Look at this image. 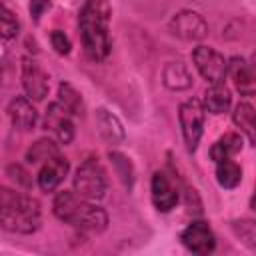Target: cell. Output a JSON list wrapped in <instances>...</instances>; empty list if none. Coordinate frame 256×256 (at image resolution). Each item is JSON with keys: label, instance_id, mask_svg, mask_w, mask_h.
Returning a JSON list of instances; mask_svg holds the SVG:
<instances>
[{"label": "cell", "instance_id": "19", "mask_svg": "<svg viewBox=\"0 0 256 256\" xmlns=\"http://www.w3.org/2000/svg\"><path fill=\"white\" fill-rule=\"evenodd\" d=\"M70 116H82V112H84V102H82V96H80V92L72 86V84H68V82H62L60 86H58V100H56Z\"/></svg>", "mask_w": 256, "mask_h": 256}, {"label": "cell", "instance_id": "7", "mask_svg": "<svg viewBox=\"0 0 256 256\" xmlns=\"http://www.w3.org/2000/svg\"><path fill=\"white\" fill-rule=\"evenodd\" d=\"M170 30L174 36L188 40V42H198L202 38H206L208 34V24L202 18V14L192 12V10H182L178 14H174L172 22H170Z\"/></svg>", "mask_w": 256, "mask_h": 256}, {"label": "cell", "instance_id": "17", "mask_svg": "<svg viewBox=\"0 0 256 256\" xmlns=\"http://www.w3.org/2000/svg\"><path fill=\"white\" fill-rule=\"evenodd\" d=\"M242 150V136L236 132H226L224 136H220L212 148H210V158L214 162H220L224 158H232Z\"/></svg>", "mask_w": 256, "mask_h": 256}, {"label": "cell", "instance_id": "25", "mask_svg": "<svg viewBox=\"0 0 256 256\" xmlns=\"http://www.w3.org/2000/svg\"><path fill=\"white\" fill-rule=\"evenodd\" d=\"M50 42H52V48L58 52V54H68L70 52V38L62 32V30H52L50 32Z\"/></svg>", "mask_w": 256, "mask_h": 256}, {"label": "cell", "instance_id": "16", "mask_svg": "<svg viewBox=\"0 0 256 256\" xmlns=\"http://www.w3.org/2000/svg\"><path fill=\"white\" fill-rule=\"evenodd\" d=\"M96 124H98V130H100V134H102V138H104L106 142H110V144L122 142V138H124V128H122L120 120H118L114 114H110L108 110L100 108V110L96 112Z\"/></svg>", "mask_w": 256, "mask_h": 256}, {"label": "cell", "instance_id": "9", "mask_svg": "<svg viewBox=\"0 0 256 256\" xmlns=\"http://www.w3.org/2000/svg\"><path fill=\"white\" fill-rule=\"evenodd\" d=\"M22 86L26 90V96L34 102L44 100V96L48 94V74L32 58L22 60Z\"/></svg>", "mask_w": 256, "mask_h": 256}, {"label": "cell", "instance_id": "13", "mask_svg": "<svg viewBox=\"0 0 256 256\" xmlns=\"http://www.w3.org/2000/svg\"><path fill=\"white\" fill-rule=\"evenodd\" d=\"M8 116L12 120V126L18 130H32L38 122V112L26 96H16L8 104Z\"/></svg>", "mask_w": 256, "mask_h": 256}, {"label": "cell", "instance_id": "1", "mask_svg": "<svg viewBox=\"0 0 256 256\" xmlns=\"http://www.w3.org/2000/svg\"><path fill=\"white\" fill-rule=\"evenodd\" d=\"M108 22H110V6L106 0L84 2L78 16V26H80L84 52L92 60H104L110 54L112 42H110Z\"/></svg>", "mask_w": 256, "mask_h": 256}, {"label": "cell", "instance_id": "10", "mask_svg": "<svg viewBox=\"0 0 256 256\" xmlns=\"http://www.w3.org/2000/svg\"><path fill=\"white\" fill-rule=\"evenodd\" d=\"M44 128L46 130H52L60 144H70L72 138H74V124L70 120V114L58 102H52L46 108Z\"/></svg>", "mask_w": 256, "mask_h": 256}, {"label": "cell", "instance_id": "14", "mask_svg": "<svg viewBox=\"0 0 256 256\" xmlns=\"http://www.w3.org/2000/svg\"><path fill=\"white\" fill-rule=\"evenodd\" d=\"M234 80V86L236 90L242 94V96H252L254 90H256V80H254V70L252 66L244 60V58H232L228 62V72Z\"/></svg>", "mask_w": 256, "mask_h": 256}, {"label": "cell", "instance_id": "4", "mask_svg": "<svg viewBox=\"0 0 256 256\" xmlns=\"http://www.w3.org/2000/svg\"><path fill=\"white\" fill-rule=\"evenodd\" d=\"M106 174L98 158H86L74 174V192L86 200H100L106 194Z\"/></svg>", "mask_w": 256, "mask_h": 256}, {"label": "cell", "instance_id": "2", "mask_svg": "<svg viewBox=\"0 0 256 256\" xmlns=\"http://www.w3.org/2000/svg\"><path fill=\"white\" fill-rule=\"evenodd\" d=\"M52 210L58 220L82 232H102L108 224V214L100 206L92 204V200H86L76 192H58L54 196Z\"/></svg>", "mask_w": 256, "mask_h": 256}, {"label": "cell", "instance_id": "3", "mask_svg": "<svg viewBox=\"0 0 256 256\" xmlns=\"http://www.w3.org/2000/svg\"><path fill=\"white\" fill-rule=\"evenodd\" d=\"M40 204L28 194L0 188V228L16 234H32L40 228Z\"/></svg>", "mask_w": 256, "mask_h": 256}, {"label": "cell", "instance_id": "15", "mask_svg": "<svg viewBox=\"0 0 256 256\" xmlns=\"http://www.w3.org/2000/svg\"><path fill=\"white\" fill-rule=\"evenodd\" d=\"M230 102H232V96H230V90L224 86V82H214L204 92L202 108L208 110L210 114H222L230 108Z\"/></svg>", "mask_w": 256, "mask_h": 256}, {"label": "cell", "instance_id": "24", "mask_svg": "<svg viewBox=\"0 0 256 256\" xmlns=\"http://www.w3.org/2000/svg\"><path fill=\"white\" fill-rule=\"evenodd\" d=\"M110 160L118 166V174H120V178L130 186V184H132V166H130L128 158L122 156V154H118V152H110Z\"/></svg>", "mask_w": 256, "mask_h": 256}, {"label": "cell", "instance_id": "8", "mask_svg": "<svg viewBox=\"0 0 256 256\" xmlns=\"http://www.w3.org/2000/svg\"><path fill=\"white\" fill-rule=\"evenodd\" d=\"M180 240L194 254H210L214 250V246H216L214 232L210 230L208 222H202V220H196V222L188 224L182 230Z\"/></svg>", "mask_w": 256, "mask_h": 256}, {"label": "cell", "instance_id": "20", "mask_svg": "<svg viewBox=\"0 0 256 256\" xmlns=\"http://www.w3.org/2000/svg\"><path fill=\"white\" fill-rule=\"evenodd\" d=\"M216 178L222 188H236L242 180V168L232 158H224L216 162Z\"/></svg>", "mask_w": 256, "mask_h": 256}, {"label": "cell", "instance_id": "22", "mask_svg": "<svg viewBox=\"0 0 256 256\" xmlns=\"http://www.w3.org/2000/svg\"><path fill=\"white\" fill-rule=\"evenodd\" d=\"M232 120L246 134L248 142L254 144V140H256V132H254V108L248 102H238V106L234 108Z\"/></svg>", "mask_w": 256, "mask_h": 256}, {"label": "cell", "instance_id": "18", "mask_svg": "<svg viewBox=\"0 0 256 256\" xmlns=\"http://www.w3.org/2000/svg\"><path fill=\"white\" fill-rule=\"evenodd\" d=\"M162 76H164V84L170 90H186L192 86V76L182 62H168Z\"/></svg>", "mask_w": 256, "mask_h": 256}, {"label": "cell", "instance_id": "23", "mask_svg": "<svg viewBox=\"0 0 256 256\" xmlns=\"http://www.w3.org/2000/svg\"><path fill=\"white\" fill-rule=\"evenodd\" d=\"M20 32V20L18 16L6 6L0 4V38L2 40H12Z\"/></svg>", "mask_w": 256, "mask_h": 256}, {"label": "cell", "instance_id": "27", "mask_svg": "<svg viewBox=\"0 0 256 256\" xmlns=\"http://www.w3.org/2000/svg\"><path fill=\"white\" fill-rule=\"evenodd\" d=\"M240 238H244L250 246H254V222L252 220L240 222Z\"/></svg>", "mask_w": 256, "mask_h": 256}, {"label": "cell", "instance_id": "21", "mask_svg": "<svg viewBox=\"0 0 256 256\" xmlns=\"http://www.w3.org/2000/svg\"><path fill=\"white\" fill-rule=\"evenodd\" d=\"M58 154H60V150H58V144H56L54 140H50V138H40V140H36V142L28 148L26 160H28L30 164H44L46 160H50V158H54V156H58Z\"/></svg>", "mask_w": 256, "mask_h": 256}, {"label": "cell", "instance_id": "12", "mask_svg": "<svg viewBox=\"0 0 256 256\" xmlns=\"http://www.w3.org/2000/svg\"><path fill=\"white\" fill-rule=\"evenodd\" d=\"M150 192H152V202L160 212L172 210L178 202V192L164 172H154L150 182Z\"/></svg>", "mask_w": 256, "mask_h": 256}, {"label": "cell", "instance_id": "26", "mask_svg": "<svg viewBox=\"0 0 256 256\" xmlns=\"http://www.w3.org/2000/svg\"><path fill=\"white\" fill-rule=\"evenodd\" d=\"M50 8V0H30V14L34 18V22L40 20V16Z\"/></svg>", "mask_w": 256, "mask_h": 256}, {"label": "cell", "instance_id": "6", "mask_svg": "<svg viewBox=\"0 0 256 256\" xmlns=\"http://www.w3.org/2000/svg\"><path fill=\"white\" fill-rule=\"evenodd\" d=\"M192 62L196 66V70L200 72V76L214 84V82H222L226 72H228V62L224 60V56L220 52H216L210 46H198L192 52Z\"/></svg>", "mask_w": 256, "mask_h": 256}, {"label": "cell", "instance_id": "11", "mask_svg": "<svg viewBox=\"0 0 256 256\" xmlns=\"http://www.w3.org/2000/svg\"><path fill=\"white\" fill-rule=\"evenodd\" d=\"M68 168H70L68 160L64 156H60V154L54 156V158H50V160H46L42 164L40 172H38V186H40V190L54 192L60 186V182L66 178Z\"/></svg>", "mask_w": 256, "mask_h": 256}, {"label": "cell", "instance_id": "5", "mask_svg": "<svg viewBox=\"0 0 256 256\" xmlns=\"http://www.w3.org/2000/svg\"><path fill=\"white\" fill-rule=\"evenodd\" d=\"M204 112L206 110L202 108V102L198 98H190L180 104L178 120H180V128H182V136L188 152H194L200 142V136L204 132Z\"/></svg>", "mask_w": 256, "mask_h": 256}]
</instances>
